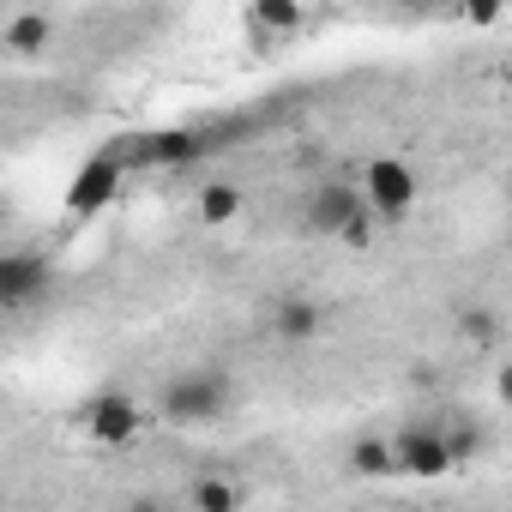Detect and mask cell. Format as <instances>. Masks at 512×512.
<instances>
[{
    "instance_id": "1",
    "label": "cell",
    "mask_w": 512,
    "mask_h": 512,
    "mask_svg": "<svg viewBox=\"0 0 512 512\" xmlns=\"http://www.w3.org/2000/svg\"><path fill=\"white\" fill-rule=\"evenodd\" d=\"M229 404H235V386H229L223 368H181L157 392V422H169V428H205V422L229 416Z\"/></svg>"
},
{
    "instance_id": "2",
    "label": "cell",
    "mask_w": 512,
    "mask_h": 512,
    "mask_svg": "<svg viewBox=\"0 0 512 512\" xmlns=\"http://www.w3.org/2000/svg\"><path fill=\"white\" fill-rule=\"evenodd\" d=\"M374 205H368V193L362 187H350V181H326V187H314V199H308V229L314 235H338V241H350V247H368L374 241Z\"/></svg>"
},
{
    "instance_id": "3",
    "label": "cell",
    "mask_w": 512,
    "mask_h": 512,
    "mask_svg": "<svg viewBox=\"0 0 512 512\" xmlns=\"http://www.w3.org/2000/svg\"><path fill=\"white\" fill-rule=\"evenodd\" d=\"M79 422H85V434L97 446H127V440H139L151 428V410L139 398H127V392H97V398H85Z\"/></svg>"
},
{
    "instance_id": "4",
    "label": "cell",
    "mask_w": 512,
    "mask_h": 512,
    "mask_svg": "<svg viewBox=\"0 0 512 512\" xmlns=\"http://www.w3.org/2000/svg\"><path fill=\"white\" fill-rule=\"evenodd\" d=\"M362 193H368L374 217L392 229V223H404L410 205H416V169L398 163V157H374V163L362 169Z\"/></svg>"
},
{
    "instance_id": "5",
    "label": "cell",
    "mask_w": 512,
    "mask_h": 512,
    "mask_svg": "<svg viewBox=\"0 0 512 512\" xmlns=\"http://www.w3.org/2000/svg\"><path fill=\"white\" fill-rule=\"evenodd\" d=\"M398 476H422V482H434V476H446L458 458H452V440H446V428L440 422H410L398 440Z\"/></svg>"
},
{
    "instance_id": "6",
    "label": "cell",
    "mask_w": 512,
    "mask_h": 512,
    "mask_svg": "<svg viewBox=\"0 0 512 512\" xmlns=\"http://www.w3.org/2000/svg\"><path fill=\"white\" fill-rule=\"evenodd\" d=\"M121 175H127V163H121L115 151L85 157L79 175H73V187H67V211H73V217H97V211L121 193Z\"/></svg>"
},
{
    "instance_id": "7",
    "label": "cell",
    "mask_w": 512,
    "mask_h": 512,
    "mask_svg": "<svg viewBox=\"0 0 512 512\" xmlns=\"http://www.w3.org/2000/svg\"><path fill=\"white\" fill-rule=\"evenodd\" d=\"M37 296H49V260H43V253H31V247L0 253V308L19 314Z\"/></svg>"
},
{
    "instance_id": "8",
    "label": "cell",
    "mask_w": 512,
    "mask_h": 512,
    "mask_svg": "<svg viewBox=\"0 0 512 512\" xmlns=\"http://www.w3.org/2000/svg\"><path fill=\"white\" fill-rule=\"evenodd\" d=\"M320 326H326V308L308 302V296H284V302L272 308V332H278L284 344H308V338H320Z\"/></svg>"
},
{
    "instance_id": "9",
    "label": "cell",
    "mask_w": 512,
    "mask_h": 512,
    "mask_svg": "<svg viewBox=\"0 0 512 512\" xmlns=\"http://www.w3.org/2000/svg\"><path fill=\"white\" fill-rule=\"evenodd\" d=\"M193 211H199V223H211V229H223V223H235V217L247 211V193H241V181H223V175H211V181L199 187V199H193Z\"/></svg>"
},
{
    "instance_id": "10",
    "label": "cell",
    "mask_w": 512,
    "mask_h": 512,
    "mask_svg": "<svg viewBox=\"0 0 512 512\" xmlns=\"http://www.w3.org/2000/svg\"><path fill=\"white\" fill-rule=\"evenodd\" d=\"M49 43H55V25H49V13H13V19H7V49H13L19 61H37V55H49Z\"/></svg>"
},
{
    "instance_id": "11",
    "label": "cell",
    "mask_w": 512,
    "mask_h": 512,
    "mask_svg": "<svg viewBox=\"0 0 512 512\" xmlns=\"http://www.w3.org/2000/svg\"><path fill=\"white\" fill-rule=\"evenodd\" d=\"M356 476H368V482H380V476H398V446L392 440H380V434H362L356 446H350V458H344Z\"/></svg>"
},
{
    "instance_id": "12",
    "label": "cell",
    "mask_w": 512,
    "mask_h": 512,
    "mask_svg": "<svg viewBox=\"0 0 512 512\" xmlns=\"http://www.w3.org/2000/svg\"><path fill=\"white\" fill-rule=\"evenodd\" d=\"M302 0H253V25L260 31H278V37H290V31H302Z\"/></svg>"
},
{
    "instance_id": "13",
    "label": "cell",
    "mask_w": 512,
    "mask_h": 512,
    "mask_svg": "<svg viewBox=\"0 0 512 512\" xmlns=\"http://www.w3.org/2000/svg\"><path fill=\"white\" fill-rule=\"evenodd\" d=\"M187 500H193V512H235L241 506V488L235 482H217V476H199L187 488Z\"/></svg>"
},
{
    "instance_id": "14",
    "label": "cell",
    "mask_w": 512,
    "mask_h": 512,
    "mask_svg": "<svg viewBox=\"0 0 512 512\" xmlns=\"http://www.w3.org/2000/svg\"><path fill=\"white\" fill-rule=\"evenodd\" d=\"M458 332H464L470 344H494V338H500V314H494V308H464V314H458Z\"/></svg>"
},
{
    "instance_id": "15",
    "label": "cell",
    "mask_w": 512,
    "mask_h": 512,
    "mask_svg": "<svg viewBox=\"0 0 512 512\" xmlns=\"http://www.w3.org/2000/svg\"><path fill=\"white\" fill-rule=\"evenodd\" d=\"M500 7H506V0H458V13H464L470 25H482V31L500 19Z\"/></svg>"
},
{
    "instance_id": "16",
    "label": "cell",
    "mask_w": 512,
    "mask_h": 512,
    "mask_svg": "<svg viewBox=\"0 0 512 512\" xmlns=\"http://www.w3.org/2000/svg\"><path fill=\"white\" fill-rule=\"evenodd\" d=\"M446 440H452V458H458V464H464V458H470V452H476V446H482V428H452V434H446Z\"/></svg>"
},
{
    "instance_id": "17",
    "label": "cell",
    "mask_w": 512,
    "mask_h": 512,
    "mask_svg": "<svg viewBox=\"0 0 512 512\" xmlns=\"http://www.w3.org/2000/svg\"><path fill=\"white\" fill-rule=\"evenodd\" d=\"M494 398L512 410V362H500V368H494Z\"/></svg>"
}]
</instances>
